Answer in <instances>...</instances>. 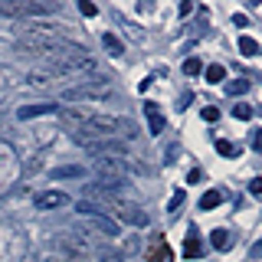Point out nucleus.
<instances>
[{"label":"nucleus","instance_id":"nucleus-20","mask_svg":"<svg viewBox=\"0 0 262 262\" xmlns=\"http://www.w3.org/2000/svg\"><path fill=\"white\" fill-rule=\"evenodd\" d=\"M98 262H125V256L112 246H105V249H98Z\"/></svg>","mask_w":262,"mask_h":262},{"label":"nucleus","instance_id":"nucleus-25","mask_svg":"<svg viewBox=\"0 0 262 262\" xmlns=\"http://www.w3.org/2000/svg\"><path fill=\"white\" fill-rule=\"evenodd\" d=\"M249 193H252V196H262V177H256V180L249 184Z\"/></svg>","mask_w":262,"mask_h":262},{"label":"nucleus","instance_id":"nucleus-26","mask_svg":"<svg viewBox=\"0 0 262 262\" xmlns=\"http://www.w3.org/2000/svg\"><path fill=\"white\" fill-rule=\"evenodd\" d=\"M216 118H220V112L213 108V105H210V108H203V121H216Z\"/></svg>","mask_w":262,"mask_h":262},{"label":"nucleus","instance_id":"nucleus-11","mask_svg":"<svg viewBox=\"0 0 262 262\" xmlns=\"http://www.w3.org/2000/svg\"><path fill=\"white\" fill-rule=\"evenodd\" d=\"M210 243H213V249H220V252H226L229 246H233V236L226 233V229H213L210 233Z\"/></svg>","mask_w":262,"mask_h":262},{"label":"nucleus","instance_id":"nucleus-27","mask_svg":"<svg viewBox=\"0 0 262 262\" xmlns=\"http://www.w3.org/2000/svg\"><path fill=\"white\" fill-rule=\"evenodd\" d=\"M262 256V243H256V246H252V259H259Z\"/></svg>","mask_w":262,"mask_h":262},{"label":"nucleus","instance_id":"nucleus-15","mask_svg":"<svg viewBox=\"0 0 262 262\" xmlns=\"http://www.w3.org/2000/svg\"><path fill=\"white\" fill-rule=\"evenodd\" d=\"M220 203H223V193H220V190H207L200 196V210H216Z\"/></svg>","mask_w":262,"mask_h":262},{"label":"nucleus","instance_id":"nucleus-18","mask_svg":"<svg viewBox=\"0 0 262 262\" xmlns=\"http://www.w3.org/2000/svg\"><path fill=\"white\" fill-rule=\"evenodd\" d=\"M170 256H174V252H170V246L161 239V243H158V249L151 252V262H170Z\"/></svg>","mask_w":262,"mask_h":262},{"label":"nucleus","instance_id":"nucleus-16","mask_svg":"<svg viewBox=\"0 0 262 262\" xmlns=\"http://www.w3.org/2000/svg\"><path fill=\"white\" fill-rule=\"evenodd\" d=\"M200 252H203L200 236H187V243H184V256H187V259H196Z\"/></svg>","mask_w":262,"mask_h":262},{"label":"nucleus","instance_id":"nucleus-23","mask_svg":"<svg viewBox=\"0 0 262 262\" xmlns=\"http://www.w3.org/2000/svg\"><path fill=\"white\" fill-rule=\"evenodd\" d=\"M79 13H82V16H95V13H98V7H95V4H89V0H79Z\"/></svg>","mask_w":262,"mask_h":262},{"label":"nucleus","instance_id":"nucleus-10","mask_svg":"<svg viewBox=\"0 0 262 262\" xmlns=\"http://www.w3.org/2000/svg\"><path fill=\"white\" fill-rule=\"evenodd\" d=\"M144 115H147V125H151V131H154V135H161V131H164V115L154 108L151 102L144 105Z\"/></svg>","mask_w":262,"mask_h":262},{"label":"nucleus","instance_id":"nucleus-17","mask_svg":"<svg viewBox=\"0 0 262 262\" xmlns=\"http://www.w3.org/2000/svg\"><path fill=\"white\" fill-rule=\"evenodd\" d=\"M216 151L223 154V158H239V144L226 141V138H220V141H216Z\"/></svg>","mask_w":262,"mask_h":262},{"label":"nucleus","instance_id":"nucleus-4","mask_svg":"<svg viewBox=\"0 0 262 262\" xmlns=\"http://www.w3.org/2000/svg\"><path fill=\"white\" fill-rule=\"evenodd\" d=\"M82 229H85V233H92V236H102V239H115V236L121 233L118 220L108 216V213H105V216H85Z\"/></svg>","mask_w":262,"mask_h":262},{"label":"nucleus","instance_id":"nucleus-2","mask_svg":"<svg viewBox=\"0 0 262 262\" xmlns=\"http://www.w3.org/2000/svg\"><path fill=\"white\" fill-rule=\"evenodd\" d=\"M62 102H69V105H89V102H108L112 98V89L105 85L102 79H82L79 85H69V89H62L59 92Z\"/></svg>","mask_w":262,"mask_h":262},{"label":"nucleus","instance_id":"nucleus-7","mask_svg":"<svg viewBox=\"0 0 262 262\" xmlns=\"http://www.w3.org/2000/svg\"><path fill=\"white\" fill-rule=\"evenodd\" d=\"M59 249L69 252L72 262H82V259H85V252H89V246L82 243L79 236H72V233H59Z\"/></svg>","mask_w":262,"mask_h":262},{"label":"nucleus","instance_id":"nucleus-13","mask_svg":"<svg viewBox=\"0 0 262 262\" xmlns=\"http://www.w3.org/2000/svg\"><path fill=\"white\" fill-rule=\"evenodd\" d=\"M102 46L108 49V56H121V53H125V46H121V39L115 36V33H102Z\"/></svg>","mask_w":262,"mask_h":262},{"label":"nucleus","instance_id":"nucleus-22","mask_svg":"<svg viewBox=\"0 0 262 262\" xmlns=\"http://www.w3.org/2000/svg\"><path fill=\"white\" fill-rule=\"evenodd\" d=\"M252 115H256V112H252L249 105H233V118H239V121H249Z\"/></svg>","mask_w":262,"mask_h":262},{"label":"nucleus","instance_id":"nucleus-12","mask_svg":"<svg viewBox=\"0 0 262 262\" xmlns=\"http://www.w3.org/2000/svg\"><path fill=\"white\" fill-rule=\"evenodd\" d=\"M239 53H243V56H259V53H262V43L243 33V36H239Z\"/></svg>","mask_w":262,"mask_h":262},{"label":"nucleus","instance_id":"nucleus-8","mask_svg":"<svg viewBox=\"0 0 262 262\" xmlns=\"http://www.w3.org/2000/svg\"><path fill=\"white\" fill-rule=\"evenodd\" d=\"M59 112V105H53V102H39V105H23L20 112H16V118H39V115H56Z\"/></svg>","mask_w":262,"mask_h":262},{"label":"nucleus","instance_id":"nucleus-21","mask_svg":"<svg viewBox=\"0 0 262 262\" xmlns=\"http://www.w3.org/2000/svg\"><path fill=\"white\" fill-rule=\"evenodd\" d=\"M184 72H187V76H200V72H203V62L196 59V56H190V59L184 62Z\"/></svg>","mask_w":262,"mask_h":262},{"label":"nucleus","instance_id":"nucleus-5","mask_svg":"<svg viewBox=\"0 0 262 262\" xmlns=\"http://www.w3.org/2000/svg\"><path fill=\"white\" fill-rule=\"evenodd\" d=\"M112 210L118 213V220H125V223H131V226H147V223H151V216H147L144 210L131 207V203H125V200H118Z\"/></svg>","mask_w":262,"mask_h":262},{"label":"nucleus","instance_id":"nucleus-1","mask_svg":"<svg viewBox=\"0 0 262 262\" xmlns=\"http://www.w3.org/2000/svg\"><path fill=\"white\" fill-rule=\"evenodd\" d=\"M92 170H95V177H98V184L105 187V190H112V193H118L121 187L128 184V161L125 158H95L92 161Z\"/></svg>","mask_w":262,"mask_h":262},{"label":"nucleus","instance_id":"nucleus-19","mask_svg":"<svg viewBox=\"0 0 262 262\" xmlns=\"http://www.w3.org/2000/svg\"><path fill=\"white\" fill-rule=\"evenodd\" d=\"M246 92H249V82H246V79L226 82V95H246Z\"/></svg>","mask_w":262,"mask_h":262},{"label":"nucleus","instance_id":"nucleus-14","mask_svg":"<svg viewBox=\"0 0 262 262\" xmlns=\"http://www.w3.org/2000/svg\"><path fill=\"white\" fill-rule=\"evenodd\" d=\"M203 76H207L210 85H216V82H223V79H226V69H223L220 62H213V66H203Z\"/></svg>","mask_w":262,"mask_h":262},{"label":"nucleus","instance_id":"nucleus-9","mask_svg":"<svg viewBox=\"0 0 262 262\" xmlns=\"http://www.w3.org/2000/svg\"><path fill=\"white\" fill-rule=\"evenodd\" d=\"M69 177H85L82 164H66V167H53V180H69Z\"/></svg>","mask_w":262,"mask_h":262},{"label":"nucleus","instance_id":"nucleus-3","mask_svg":"<svg viewBox=\"0 0 262 262\" xmlns=\"http://www.w3.org/2000/svg\"><path fill=\"white\" fill-rule=\"evenodd\" d=\"M53 7L49 4H36V0H7V4H0V13L4 16H16V20L27 23L30 16H46Z\"/></svg>","mask_w":262,"mask_h":262},{"label":"nucleus","instance_id":"nucleus-24","mask_svg":"<svg viewBox=\"0 0 262 262\" xmlns=\"http://www.w3.org/2000/svg\"><path fill=\"white\" fill-rule=\"evenodd\" d=\"M180 203H184V190H177L174 196H170V203H167V210H170V213H177V210H180Z\"/></svg>","mask_w":262,"mask_h":262},{"label":"nucleus","instance_id":"nucleus-28","mask_svg":"<svg viewBox=\"0 0 262 262\" xmlns=\"http://www.w3.org/2000/svg\"><path fill=\"white\" fill-rule=\"evenodd\" d=\"M252 144H256V147H259V151H262V131H259V135H256V138H252Z\"/></svg>","mask_w":262,"mask_h":262},{"label":"nucleus","instance_id":"nucleus-6","mask_svg":"<svg viewBox=\"0 0 262 262\" xmlns=\"http://www.w3.org/2000/svg\"><path fill=\"white\" fill-rule=\"evenodd\" d=\"M69 193H62V190H43V193H36V210H62V207H69Z\"/></svg>","mask_w":262,"mask_h":262}]
</instances>
